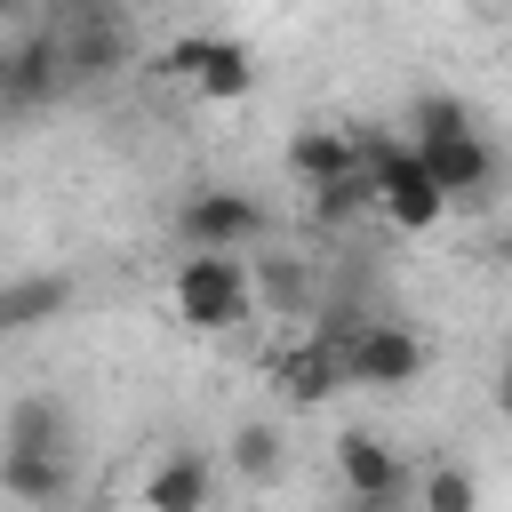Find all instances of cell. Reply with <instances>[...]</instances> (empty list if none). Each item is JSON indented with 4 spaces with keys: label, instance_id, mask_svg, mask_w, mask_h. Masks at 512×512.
<instances>
[{
    "label": "cell",
    "instance_id": "obj_1",
    "mask_svg": "<svg viewBox=\"0 0 512 512\" xmlns=\"http://www.w3.org/2000/svg\"><path fill=\"white\" fill-rule=\"evenodd\" d=\"M400 136L424 152L432 184H440L456 208H480V200L496 192V176H504V160H496V144L480 136L472 104H464V96H448V88L416 96V112H408V128H400Z\"/></svg>",
    "mask_w": 512,
    "mask_h": 512
},
{
    "label": "cell",
    "instance_id": "obj_2",
    "mask_svg": "<svg viewBox=\"0 0 512 512\" xmlns=\"http://www.w3.org/2000/svg\"><path fill=\"white\" fill-rule=\"evenodd\" d=\"M360 136V168H368V192H376V216L392 224V232H432V224H448V192L432 184V168H424V152L408 144V136H392V128H352Z\"/></svg>",
    "mask_w": 512,
    "mask_h": 512
},
{
    "label": "cell",
    "instance_id": "obj_3",
    "mask_svg": "<svg viewBox=\"0 0 512 512\" xmlns=\"http://www.w3.org/2000/svg\"><path fill=\"white\" fill-rule=\"evenodd\" d=\"M328 336L344 344V376L368 392H400L424 376V336L384 312H328Z\"/></svg>",
    "mask_w": 512,
    "mask_h": 512
},
{
    "label": "cell",
    "instance_id": "obj_4",
    "mask_svg": "<svg viewBox=\"0 0 512 512\" xmlns=\"http://www.w3.org/2000/svg\"><path fill=\"white\" fill-rule=\"evenodd\" d=\"M168 296H176V320L192 328V336H232L248 312H256V280H248V264L240 256H176V280H168Z\"/></svg>",
    "mask_w": 512,
    "mask_h": 512
},
{
    "label": "cell",
    "instance_id": "obj_5",
    "mask_svg": "<svg viewBox=\"0 0 512 512\" xmlns=\"http://www.w3.org/2000/svg\"><path fill=\"white\" fill-rule=\"evenodd\" d=\"M176 232H184V256H240L272 232V208L240 184H192L176 200Z\"/></svg>",
    "mask_w": 512,
    "mask_h": 512
},
{
    "label": "cell",
    "instance_id": "obj_6",
    "mask_svg": "<svg viewBox=\"0 0 512 512\" xmlns=\"http://www.w3.org/2000/svg\"><path fill=\"white\" fill-rule=\"evenodd\" d=\"M160 72L192 80V96H208V104L256 96V56H248L240 40H224V32H184V40H168V64H160Z\"/></svg>",
    "mask_w": 512,
    "mask_h": 512
},
{
    "label": "cell",
    "instance_id": "obj_7",
    "mask_svg": "<svg viewBox=\"0 0 512 512\" xmlns=\"http://www.w3.org/2000/svg\"><path fill=\"white\" fill-rule=\"evenodd\" d=\"M336 480H344V496L360 504V512H400V496H408V456L384 440V432H344L336 440Z\"/></svg>",
    "mask_w": 512,
    "mask_h": 512
},
{
    "label": "cell",
    "instance_id": "obj_8",
    "mask_svg": "<svg viewBox=\"0 0 512 512\" xmlns=\"http://www.w3.org/2000/svg\"><path fill=\"white\" fill-rule=\"evenodd\" d=\"M272 384H280V400H288V408H320L328 392H344V384H352V376H344V344H336L328 328H312L296 352H280V360H272Z\"/></svg>",
    "mask_w": 512,
    "mask_h": 512
},
{
    "label": "cell",
    "instance_id": "obj_9",
    "mask_svg": "<svg viewBox=\"0 0 512 512\" xmlns=\"http://www.w3.org/2000/svg\"><path fill=\"white\" fill-rule=\"evenodd\" d=\"M288 176H296L312 200L336 192V184H352V176H360V136H352V128H320V120L296 128V136H288Z\"/></svg>",
    "mask_w": 512,
    "mask_h": 512
},
{
    "label": "cell",
    "instance_id": "obj_10",
    "mask_svg": "<svg viewBox=\"0 0 512 512\" xmlns=\"http://www.w3.org/2000/svg\"><path fill=\"white\" fill-rule=\"evenodd\" d=\"M216 504V464L200 448H168L144 472V512H208Z\"/></svg>",
    "mask_w": 512,
    "mask_h": 512
},
{
    "label": "cell",
    "instance_id": "obj_11",
    "mask_svg": "<svg viewBox=\"0 0 512 512\" xmlns=\"http://www.w3.org/2000/svg\"><path fill=\"white\" fill-rule=\"evenodd\" d=\"M0 456H72V416H64V400L24 392V400L8 408V448H0Z\"/></svg>",
    "mask_w": 512,
    "mask_h": 512
},
{
    "label": "cell",
    "instance_id": "obj_12",
    "mask_svg": "<svg viewBox=\"0 0 512 512\" xmlns=\"http://www.w3.org/2000/svg\"><path fill=\"white\" fill-rule=\"evenodd\" d=\"M0 488L24 512H64L72 504V456H0Z\"/></svg>",
    "mask_w": 512,
    "mask_h": 512
},
{
    "label": "cell",
    "instance_id": "obj_13",
    "mask_svg": "<svg viewBox=\"0 0 512 512\" xmlns=\"http://www.w3.org/2000/svg\"><path fill=\"white\" fill-rule=\"evenodd\" d=\"M64 304H72V280H64V272H24V280H8L0 320H8V328H40V320H56Z\"/></svg>",
    "mask_w": 512,
    "mask_h": 512
},
{
    "label": "cell",
    "instance_id": "obj_14",
    "mask_svg": "<svg viewBox=\"0 0 512 512\" xmlns=\"http://www.w3.org/2000/svg\"><path fill=\"white\" fill-rule=\"evenodd\" d=\"M224 456H232V472H240V480H248V488H272V480H280V472H288V440H280V432H272V424H240V432H232V448H224Z\"/></svg>",
    "mask_w": 512,
    "mask_h": 512
},
{
    "label": "cell",
    "instance_id": "obj_15",
    "mask_svg": "<svg viewBox=\"0 0 512 512\" xmlns=\"http://www.w3.org/2000/svg\"><path fill=\"white\" fill-rule=\"evenodd\" d=\"M416 512H480L472 464H432V472L416 480Z\"/></svg>",
    "mask_w": 512,
    "mask_h": 512
},
{
    "label": "cell",
    "instance_id": "obj_16",
    "mask_svg": "<svg viewBox=\"0 0 512 512\" xmlns=\"http://www.w3.org/2000/svg\"><path fill=\"white\" fill-rule=\"evenodd\" d=\"M496 408L512 416V352H504V368H496Z\"/></svg>",
    "mask_w": 512,
    "mask_h": 512
},
{
    "label": "cell",
    "instance_id": "obj_17",
    "mask_svg": "<svg viewBox=\"0 0 512 512\" xmlns=\"http://www.w3.org/2000/svg\"><path fill=\"white\" fill-rule=\"evenodd\" d=\"M496 256H504V264H512V232H504V248H496Z\"/></svg>",
    "mask_w": 512,
    "mask_h": 512
}]
</instances>
